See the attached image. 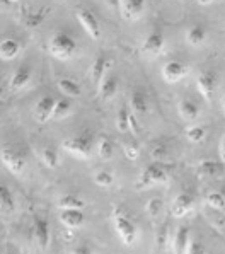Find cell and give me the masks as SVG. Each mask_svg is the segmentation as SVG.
I'll return each mask as SVG.
<instances>
[{"instance_id":"obj_1","label":"cell","mask_w":225,"mask_h":254,"mask_svg":"<svg viewBox=\"0 0 225 254\" xmlns=\"http://www.w3.org/2000/svg\"><path fill=\"white\" fill-rule=\"evenodd\" d=\"M112 227L125 246H133L138 241V227L123 210L112 208Z\"/></svg>"},{"instance_id":"obj_2","label":"cell","mask_w":225,"mask_h":254,"mask_svg":"<svg viewBox=\"0 0 225 254\" xmlns=\"http://www.w3.org/2000/svg\"><path fill=\"white\" fill-rule=\"evenodd\" d=\"M48 50L50 53L55 58L61 62H67L75 55L77 52V43L75 40L67 33H55L52 36V40L48 43Z\"/></svg>"},{"instance_id":"obj_3","label":"cell","mask_w":225,"mask_h":254,"mask_svg":"<svg viewBox=\"0 0 225 254\" xmlns=\"http://www.w3.org/2000/svg\"><path fill=\"white\" fill-rule=\"evenodd\" d=\"M169 181V173L166 171L164 166L159 162H152L142 171L137 179V186L143 190V188H152L157 185H166Z\"/></svg>"},{"instance_id":"obj_4","label":"cell","mask_w":225,"mask_h":254,"mask_svg":"<svg viewBox=\"0 0 225 254\" xmlns=\"http://www.w3.org/2000/svg\"><path fill=\"white\" fill-rule=\"evenodd\" d=\"M63 148L79 161H87L92 154V138L87 133L63 140Z\"/></svg>"},{"instance_id":"obj_5","label":"cell","mask_w":225,"mask_h":254,"mask_svg":"<svg viewBox=\"0 0 225 254\" xmlns=\"http://www.w3.org/2000/svg\"><path fill=\"white\" fill-rule=\"evenodd\" d=\"M0 161H2L7 171H10V173L15 176L22 174L26 169V159L17 148L3 147L2 150H0Z\"/></svg>"},{"instance_id":"obj_6","label":"cell","mask_w":225,"mask_h":254,"mask_svg":"<svg viewBox=\"0 0 225 254\" xmlns=\"http://www.w3.org/2000/svg\"><path fill=\"white\" fill-rule=\"evenodd\" d=\"M217 85H219V79L212 70H203V72L198 73L196 77V89L201 94V97L207 101H212L215 96Z\"/></svg>"},{"instance_id":"obj_7","label":"cell","mask_w":225,"mask_h":254,"mask_svg":"<svg viewBox=\"0 0 225 254\" xmlns=\"http://www.w3.org/2000/svg\"><path fill=\"white\" fill-rule=\"evenodd\" d=\"M75 17L79 19V22L82 24L85 33L92 38V40H99L101 38V26L98 22V17L91 12L89 9H79L75 14Z\"/></svg>"},{"instance_id":"obj_8","label":"cell","mask_w":225,"mask_h":254,"mask_svg":"<svg viewBox=\"0 0 225 254\" xmlns=\"http://www.w3.org/2000/svg\"><path fill=\"white\" fill-rule=\"evenodd\" d=\"M164 46H166L164 34H162L159 29H154L152 33L143 40L142 52H143V55H147V57H157V55L162 53Z\"/></svg>"},{"instance_id":"obj_9","label":"cell","mask_w":225,"mask_h":254,"mask_svg":"<svg viewBox=\"0 0 225 254\" xmlns=\"http://www.w3.org/2000/svg\"><path fill=\"white\" fill-rule=\"evenodd\" d=\"M191 229L188 225H181L170 237V248H172L174 254H186L189 244H191Z\"/></svg>"},{"instance_id":"obj_10","label":"cell","mask_w":225,"mask_h":254,"mask_svg":"<svg viewBox=\"0 0 225 254\" xmlns=\"http://www.w3.org/2000/svg\"><path fill=\"white\" fill-rule=\"evenodd\" d=\"M188 75V67L183 62H168L162 67V79L168 84H177Z\"/></svg>"},{"instance_id":"obj_11","label":"cell","mask_w":225,"mask_h":254,"mask_svg":"<svg viewBox=\"0 0 225 254\" xmlns=\"http://www.w3.org/2000/svg\"><path fill=\"white\" fill-rule=\"evenodd\" d=\"M55 103L56 99L52 96H43L40 101L36 103V108H34V120L40 125H45L52 120L53 116V109H55Z\"/></svg>"},{"instance_id":"obj_12","label":"cell","mask_w":225,"mask_h":254,"mask_svg":"<svg viewBox=\"0 0 225 254\" xmlns=\"http://www.w3.org/2000/svg\"><path fill=\"white\" fill-rule=\"evenodd\" d=\"M33 236H34V241H36L38 248H40L41 251L48 249L50 239H52V232H50V225H48V222H46L45 218H41V217L34 218V222H33Z\"/></svg>"},{"instance_id":"obj_13","label":"cell","mask_w":225,"mask_h":254,"mask_svg":"<svg viewBox=\"0 0 225 254\" xmlns=\"http://www.w3.org/2000/svg\"><path fill=\"white\" fill-rule=\"evenodd\" d=\"M195 208V198L189 193H179L172 200V206H170V212L176 218H183L188 213L193 212Z\"/></svg>"},{"instance_id":"obj_14","label":"cell","mask_w":225,"mask_h":254,"mask_svg":"<svg viewBox=\"0 0 225 254\" xmlns=\"http://www.w3.org/2000/svg\"><path fill=\"white\" fill-rule=\"evenodd\" d=\"M58 220L63 227L77 230L82 229L85 224V215L82 210H60L58 213Z\"/></svg>"},{"instance_id":"obj_15","label":"cell","mask_w":225,"mask_h":254,"mask_svg":"<svg viewBox=\"0 0 225 254\" xmlns=\"http://www.w3.org/2000/svg\"><path fill=\"white\" fill-rule=\"evenodd\" d=\"M29 80H31V68L28 65H19V67L15 68V72L12 73V77H10L9 89L14 94H17L28 87Z\"/></svg>"},{"instance_id":"obj_16","label":"cell","mask_w":225,"mask_h":254,"mask_svg":"<svg viewBox=\"0 0 225 254\" xmlns=\"http://www.w3.org/2000/svg\"><path fill=\"white\" fill-rule=\"evenodd\" d=\"M198 173L205 178H215L220 176L225 169V164L222 161H215V159H203V161L198 162Z\"/></svg>"},{"instance_id":"obj_17","label":"cell","mask_w":225,"mask_h":254,"mask_svg":"<svg viewBox=\"0 0 225 254\" xmlns=\"http://www.w3.org/2000/svg\"><path fill=\"white\" fill-rule=\"evenodd\" d=\"M177 111H179L181 118L184 121H189V123H193V121L200 118V108L191 99H181L179 104H177Z\"/></svg>"},{"instance_id":"obj_18","label":"cell","mask_w":225,"mask_h":254,"mask_svg":"<svg viewBox=\"0 0 225 254\" xmlns=\"http://www.w3.org/2000/svg\"><path fill=\"white\" fill-rule=\"evenodd\" d=\"M21 53V43L14 38H5L0 41V58L5 62H10L14 58H17V55Z\"/></svg>"},{"instance_id":"obj_19","label":"cell","mask_w":225,"mask_h":254,"mask_svg":"<svg viewBox=\"0 0 225 254\" xmlns=\"http://www.w3.org/2000/svg\"><path fill=\"white\" fill-rule=\"evenodd\" d=\"M130 108L137 116H143L149 113V99L142 91H135L130 97Z\"/></svg>"},{"instance_id":"obj_20","label":"cell","mask_w":225,"mask_h":254,"mask_svg":"<svg viewBox=\"0 0 225 254\" xmlns=\"http://www.w3.org/2000/svg\"><path fill=\"white\" fill-rule=\"evenodd\" d=\"M143 9H145V0H123L121 12L126 19L140 17Z\"/></svg>"},{"instance_id":"obj_21","label":"cell","mask_w":225,"mask_h":254,"mask_svg":"<svg viewBox=\"0 0 225 254\" xmlns=\"http://www.w3.org/2000/svg\"><path fill=\"white\" fill-rule=\"evenodd\" d=\"M116 91H118V79L112 75H106L103 79V82L99 84V96L101 99L110 101L114 97Z\"/></svg>"},{"instance_id":"obj_22","label":"cell","mask_w":225,"mask_h":254,"mask_svg":"<svg viewBox=\"0 0 225 254\" xmlns=\"http://www.w3.org/2000/svg\"><path fill=\"white\" fill-rule=\"evenodd\" d=\"M106 64H108L106 57H104V55H99L91 67V79L98 87H99L101 82H103L104 77H106Z\"/></svg>"},{"instance_id":"obj_23","label":"cell","mask_w":225,"mask_h":254,"mask_svg":"<svg viewBox=\"0 0 225 254\" xmlns=\"http://www.w3.org/2000/svg\"><path fill=\"white\" fill-rule=\"evenodd\" d=\"M58 85V91L63 92L65 96L68 97H79L80 94H82V89H80V85L77 84L73 79H68V77H63V79H60L56 82Z\"/></svg>"},{"instance_id":"obj_24","label":"cell","mask_w":225,"mask_h":254,"mask_svg":"<svg viewBox=\"0 0 225 254\" xmlns=\"http://www.w3.org/2000/svg\"><path fill=\"white\" fill-rule=\"evenodd\" d=\"M15 210V203L12 198V193L5 185H0V213H12Z\"/></svg>"},{"instance_id":"obj_25","label":"cell","mask_w":225,"mask_h":254,"mask_svg":"<svg viewBox=\"0 0 225 254\" xmlns=\"http://www.w3.org/2000/svg\"><path fill=\"white\" fill-rule=\"evenodd\" d=\"M40 159L48 169H56L60 166V157H58L56 148L53 147H43L40 150Z\"/></svg>"},{"instance_id":"obj_26","label":"cell","mask_w":225,"mask_h":254,"mask_svg":"<svg viewBox=\"0 0 225 254\" xmlns=\"http://www.w3.org/2000/svg\"><path fill=\"white\" fill-rule=\"evenodd\" d=\"M207 40V29L203 26H191L186 33V41L191 46H200Z\"/></svg>"},{"instance_id":"obj_27","label":"cell","mask_w":225,"mask_h":254,"mask_svg":"<svg viewBox=\"0 0 225 254\" xmlns=\"http://www.w3.org/2000/svg\"><path fill=\"white\" fill-rule=\"evenodd\" d=\"M58 206H60V210H84L85 201L77 194H65L60 198Z\"/></svg>"},{"instance_id":"obj_28","label":"cell","mask_w":225,"mask_h":254,"mask_svg":"<svg viewBox=\"0 0 225 254\" xmlns=\"http://www.w3.org/2000/svg\"><path fill=\"white\" fill-rule=\"evenodd\" d=\"M205 203H207L210 208L217 210V212H222V210H225V193L219 190H213L210 193H207Z\"/></svg>"},{"instance_id":"obj_29","label":"cell","mask_w":225,"mask_h":254,"mask_svg":"<svg viewBox=\"0 0 225 254\" xmlns=\"http://www.w3.org/2000/svg\"><path fill=\"white\" fill-rule=\"evenodd\" d=\"M96 152H98V155L101 159L110 161L112 155H114V145H112L111 138H108V136H101V138L98 140V143H96Z\"/></svg>"},{"instance_id":"obj_30","label":"cell","mask_w":225,"mask_h":254,"mask_svg":"<svg viewBox=\"0 0 225 254\" xmlns=\"http://www.w3.org/2000/svg\"><path fill=\"white\" fill-rule=\"evenodd\" d=\"M72 115V103L67 99H60L55 103V109H53V116L52 120L55 121H61L65 118H68V116Z\"/></svg>"},{"instance_id":"obj_31","label":"cell","mask_w":225,"mask_h":254,"mask_svg":"<svg viewBox=\"0 0 225 254\" xmlns=\"http://www.w3.org/2000/svg\"><path fill=\"white\" fill-rule=\"evenodd\" d=\"M186 138L191 143H201L207 138V128L201 127V125H191V127L186 128Z\"/></svg>"},{"instance_id":"obj_32","label":"cell","mask_w":225,"mask_h":254,"mask_svg":"<svg viewBox=\"0 0 225 254\" xmlns=\"http://www.w3.org/2000/svg\"><path fill=\"white\" fill-rule=\"evenodd\" d=\"M92 179H94V183L99 188H110V186H112V183H114V176H112L111 171H106V169L96 171V174Z\"/></svg>"},{"instance_id":"obj_33","label":"cell","mask_w":225,"mask_h":254,"mask_svg":"<svg viewBox=\"0 0 225 254\" xmlns=\"http://www.w3.org/2000/svg\"><path fill=\"white\" fill-rule=\"evenodd\" d=\"M128 115H130V109L128 106H121L118 111V118H116V128H118L121 133L130 131V125H128Z\"/></svg>"},{"instance_id":"obj_34","label":"cell","mask_w":225,"mask_h":254,"mask_svg":"<svg viewBox=\"0 0 225 254\" xmlns=\"http://www.w3.org/2000/svg\"><path fill=\"white\" fill-rule=\"evenodd\" d=\"M169 148L166 143H155L152 147V150H150V157L154 159L155 162H161V161H168L169 159Z\"/></svg>"},{"instance_id":"obj_35","label":"cell","mask_w":225,"mask_h":254,"mask_svg":"<svg viewBox=\"0 0 225 254\" xmlns=\"http://www.w3.org/2000/svg\"><path fill=\"white\" fill-rule=\"evenodd\" d=\"M123 152H125L126 159L137 161V159L140 157V145H138L137 142H126L125 145H123Z\"/></svg>"},{"instance_id":"obj_36","label":"cell","mask_w":225,"mask_h":254,"mask_svg":"<svg viewBox=\"0 0 225 254\" xmlns=\"http://www.w3.org/2000/svg\"><path fill=\"white\" fill-rule=\"evenodd\" d=\"M145 210L152 218H157L159 215H161V212H162V201L159 200V198H150V200L147 201V205H145Z\"/></svg>"},{"instance_id":"obj_37","label":"cell","mask_w":225,"mask_h":254,"mask_svg":"<svg viewBox=\"0 0 225 254\" xmlns=\"http://www.w3.org/2000/svg\"><path fill=\"white\" fill-rule=\"evenodd\" d=\"M128 125H130V131L133 135L140 133L142 127H140V123H138V118H137V115H135L133 111H130V115H128Z\"/></svg>"},{"instance_id":"obj_38","label":"cell","mask_w":225,"mask_h":254,"mask_svg":"<svg viewBox=\"0 0 225 254\" xmlns=\"http://www.w3.org/2000/svg\"><path fill=\"white\" fill-rule=\"evenodd\" d=\"M186 254H207V249H205V246L201 244L200 241L196 239H191V244H189L188 251Z\"/></svg>"},{"instance_id":"obj_39","label":"cell","mask_w":225,"mask_h":254,"mask_svg":"<svg viewBox=\"0 0 225 254\" xmlns=\"http://www.w3.org/2000/svg\"><path fill=\"white\" fill-rule=\"evenodd\" d=\"M70 254H94V249L87 244H80L77 248H73Z\"/></svg>"},{"instance_id":"obj_40","label":"cell","mask_w":225,"mask_h":254,"mask_svg":"<svg viewBox=\"0 0 225 254\" xmlns=\"http://www.w3.org/2000/svg\"><path fill=\"white\" fill-rule=\"evenodd\" d=\"M219 157H220V161L225 164V136H222V140H220V143H219Z\"/></svg>"},{"instance_id":"obj_41","label":"cell","mask_w":225,"mask_h":254,"mask_svg":"<svg viewBox=\"0 0 225 254\" xmlns=\"http://www.w3.org/2000/svg\"><path fill=\"white\" fill-rule=\"evenodd\" d=\"M106 3L111 9H119V0H106Z\"/></svg>"},{"instance_id":"obj_42","label":"cell","mask_w":225,"mask_h":254,"mask_svg":"<svg viewBox=\"0 0 225 254\" xmlns=\"http://www.w3.org/2000/svg\"><path fill=\"white\" fill-rule=\"evenodd\" d=\"M10 7L9 0H0V10H7Z\"/></svg>"},{"instance_id":"obj_43","label":"cell","mask_w":225,"mask_h":254,"mask_svg":"<svg viewBox=\"0 0 225 254\" xmlns=\"http://www.w3.org/2000/svg\"><path fill=\"white\" fill-rule=\"evenodd\" d=\"M215 0H198V3L200 5H210V3H213Z\"/></svg>"},{"instance_id":"obj_44","label":"cell","mask_w":225,"mask_h":254,"mask_svg":"<svg viewBox=\"0 0 225 254\" xmlns=\"http://www.w3.org/2000/svg\"><path fill=\"white\" fill-rule=\"evenodd\" d=\"M222 111H224V115H225V96H224V99H222Z\"/></svg>"},{"instance_id":"obj_45","label":"cell","mask_w":225,"mask_h":254,"mask_svg":"<svg viewBox=\"0 0 225 254\" xmlns=\"http://www.w3.org/2000/svg\"><path fill=\"white\" fill-rule=\"evenodd\" d=\"M3 229V222H2V213H0V230Z\"/></svg>"},{"instance_id":"obj_46","label":"cell","mask_w":225,"mask_h":254,"mask_svg":"<svg viewBox=\"0 0 225 254\" xmlns=\"http://www.w3.org/2000/svg\"><path fill=\"white\" fill-rule=\"evenodd\" d=\"M9 2H10V3H12V2H17V0H9Z\"/></svg>"},{"instance_id":"obj_47","label":"cell","mask_w":225,"mask_h":254,"mask_svg":"<svg viewBox=\"0 0 225 254\" xmlns=\"http://www.w3.org/2000/svg\"><path fill=\"white\" fill-rule=\"evenodd\" d=\"M3 254H9V253H3Z\"/></svg>"}]
</instances>
